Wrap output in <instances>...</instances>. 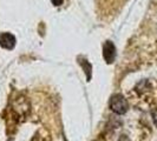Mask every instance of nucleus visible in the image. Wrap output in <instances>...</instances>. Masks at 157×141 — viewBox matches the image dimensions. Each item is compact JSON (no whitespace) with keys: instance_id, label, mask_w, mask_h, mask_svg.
<instances>
[{"instance_id":"nucleus-1","label":"nucleus","mask_w":157,"mask_h":141,"mask_svg":"<svg viewBox=\"0 0 157 141\" xmlns=\"http://www.w3.org/2000/svg\"><path fill=\"white\" fill-rule=\"evenodd\" d=\"M110 108L116 114H124L129 108V103L122 94H115L110 100Z\"/></svg>"},{"instance_id":"nucleus-3","label":"nucleus","mask_w":157,"mask_h":141,"mask_svg":"<svg viewBox=\"0 0 157 141\" xmlns=\"http://www.w3.org/2000/svg\"><path fill=\"white\" fill-rule=\"evenodd\" d=\"M0 46L6 48V49H12L16 46V38L11 33H2L0 35Z\"/></svg>"},{"instance_id":"nucleus-5","label":"nucleus","mask_w":157,"mask_h":141,"mask_svg":"<svg viewBox=\"0 0 157 141\" xmlns=\"http://www.w3.org/2000/svg\"><path fill=\"white\" fill-rule=\"evenodd\" d=\"M52 2H53V5H56V6H59V5H62L63 4L64 0H51Z\"/></svg>"},{"instance_id":"nucleus-2","label":"nucleus","mask_w":157,"mask_h":141,"mask_svg":"<svg viewBox=\"0 0 157 141\" xmlns=\"http://www.w3.org/2000/svg\"><path fill=\"white\" fill-rule=\"evenodd\" d=\"M103 56H104L105 61L108 63H113L115 56H116V48H115V45L111 41H106L103 45Z\"/></svg>"},{"instance_id":"nucleus-4","label":"nucleus","mask_w":157,"mask_h":141,"mask_svg":"<svg viewBox=\"0 0 157 141\" xmlns=\"http://www.w3.org/2000/svg\"><path fill=\"white\" fill-rule=\"evenodd\" d=\"M118 141H130V139H129V136H126V135H121Z\"/></svg>"}]
</instances>
